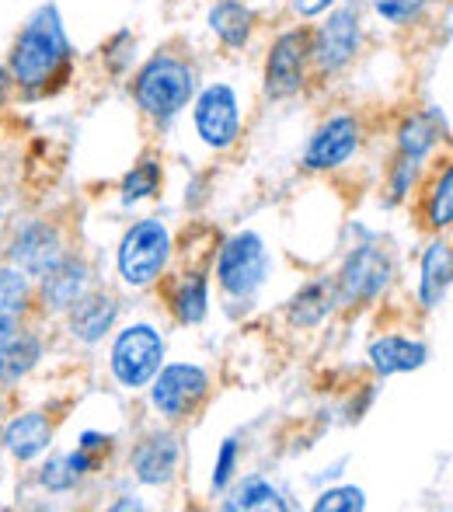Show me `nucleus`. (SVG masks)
I'll use <instances>...</instances> for the list:
<instances>
[{
    "instance_id": "nucleus-18",
    "label": "nucleus",
    "mask_w": 453,
    "mask_h": 512,
    "mask_svg": "<svg viewBox=\"0 0 453 512\" xmlns=\"http://www.w3.org/2000/svg\"><path fill=\"white\" fill-rule=\"evenodd\" d=\"M450 244L436 241L429 244L426 258H422V304L440 307L450 290Z\"/></svg>"
},
{
    "instance_id": "nucleus-32",
    "label": "nucleus",
    "mask_w": 453,
    "mask_h": 512,
    "mask_svg": "<svg viewBox=\"0 0 453 512\" xmlns=\"http://www.w3.org/2000/svg\"><path fill=\"white\" fill-rule=\"evenodd\" d=\"M328 4H335V0H293V7H297L304 18H311V14H321Z\"/></svg>"
},
{
    "instance_id": "nucleus-16",
    "label": "nucleus",
    "mask_w": 453,
    "mask_h": 512,
    "mask_svg": "<svg viewBox=\"0 0 453 512\" xmlns=\"http://www.w3.org/2000/svg\"><path fill=\"white\" fill-rule=\"evenodd\" d=\"M88 290V265L81 262H56L53 269L46 272V300L56 310L74 307L77 300Z\"/></svg>"
},
{
    "instance_id": "nucleus-13",
    "label": "nucleus",
    "mask_w": 453,
    "mask_h": 512,
    "mask_svg": "<svg viewBox=\"0 0 453 512\" xmlns=\"http://www.w3.org/2000/svg\"><path fill=\"white\" fill-rule=\"evenodd\" d=\"M14 262L25 272H32V276H46L60 262V237H56V230L42 227V223L39 227H28L18 237V244H14Z\"/></svg>"
},
{
    "instance_id": "nucleus-22",
    "label": "nucleus",
    "mask_w": 453,
    "mask_h": 512,
    "mask_svg": "<svg viewBox=\"0 0 453 512\" xmlns=\"http://www.w3.org/2000/svg\"><path fill=\"white\" fill-rule=\"evenodd\" d=\"M251 11L237 0H220L210 11V28L227 42V46H244L251 35Z\"/></svg>"
},
{
    "instance_id": "nucleus-17",
    "label": "nucleus",
    "mask_w": 453,
    "mask_h": 512,
    "mask_svg": "<svg viewBox=\"0 0 453 512\" xmlns=\"http://www.w3.org/2000/svg\"><path fill=\"white\" fill-rule=\"evenodd\" d=\"M39 356H42V345L35 335H21V331L7 335L4 342H0V380H4V384H18V380L39 363Z\"/></svg>"
},
{
    "instance_id": "nucleus-15",
    "label": "nucleus",
    "mask_w": 453,
    "mask_h": 512,
    "mask_svg": "<svg viewBox=\"0 0 453 512\" xmlns=\"http://www.w3.org/2000/svg\"><path fill=\"white\" fill-rule=\"evenodd\" d=\"M49 439H53V429H49L46 415H39V411L18 415L4 432L7 450H11L18 460H35L49 446Z\"/></svg>"
},
{
    "instance_id": "nucleus-31",
    "label": "nucleus",
    "mask_w": 453,
    "mask_h": 512,
    "mask_svg": "<svg viewBox=\"0 0 453 512\" xmlns=\"http://www.w3.org/2000/svg\"><path fill=\"white\" fill-rule=\"evenodd\" d=\"M234 460H237V443L227 439L220 446V457H217V467H213V488H224L230 481V471H234Z\"/></svg>"
},
{
    "instance_id": "nucleus-6",
    "label": "nucleus",
    "mask_w": 453,
    "mask_h": 512,
    "mask_svg": "<svg viewBox=\"0 0 453 512\" xmlns=\"http://www.w3.org/2000/svg\"><path fill=\"white\" fill-rule=\"evenodd\" d=\"M210 391V380L199 366H189V363H171L161 370V377L154 380V408L168 418H189L192 411L199 408V401L206 398Z\"/></svg>"
},
{
    "instance_id": "nucleus-28",
    "label": "nucleus",
    "mask_w": 453,
    "mask_h": 512,
    "mask_svg": "<svg viewBox=\"0 0 453 512\" xmlns=\"http://www.w3.org/2000/svg\"><path fill=\"white\" fill-rule=\"evenodd\" d=\"M453 171H443L440 185L433 189V199H429V223L433 227H450L453 220Z\"/></svg>"
},
{
    "instance_id": "nucleus-1",
    "label": "nucleus",
    "mask_w": 453,
    "mask_h": 512,
    "mask_svg": "<svg viewBox=\"0 0 453 512\" xmlns=\"http://www.w3.org/2000/svg\"><path fill=\"white\" fill-rule=\"evenodd\" d=\"M70 56V42L63 35L56 7H39L28 18L11 53V77L21 88H46Z\"/></svg>"
},
{
    "instance_id": "nucleus-30",
    "label": "nucleus",
    "mask_w": 453,
    "mask_h": 512,
    "mask_svg": "<svg viewBox=\"0 0 453 512\" xmlns=\"http://www.w3.org/2000/svg\"><path fill=\"white\" fill-rule=\"evenodd\" d=\"M422 4H426V0H373L377 14H380V18H387V21H408V18H415Z\"/></svg>"
},
{
    "instance_id": "nucleus-5",
    "label": "nucleus",
    "mask_w": 453,
    "mask_h": 512,
    "mask_svg": "<svg viewBox=\"0 0 453 512\" xmlns=\"http://www.w3.org/2000/svg\"><path fill=\"white\" fill-rule=\"evenodd\" d=\"M265 272H269V255H265L262 237L251 230L230 237L220 251L217 276L230 297H251L265 283Z\"/></svg>"
},
{
    "instance_id": "nucleus-26",
    "label": "nucleus",
    "mask_w": 453,
    "mask_h": 512,
    "mask_svg": "<svg viewBox=\"0 0 453 512\" xmlns=\"http://www.w3.org/2000/svg\"><path fill=\"white\" fill-rule=\"evenodd\" d=\"M436 136H440V126H436V115H433V112L415 115V119H408V122H405V129H401V154H405V157H415V161H419V157L426 154V150L436 143Z\"/></svg>"
},
{
    "instance_id": "nucleus-14",
    "label": "nucleus",
    "mask_w": 453,
    "mask_h": 512,
    "mask_svg": "<svg viewBox=\"0 0 453 512\" xmlns=\"http://www.w3.org/2000/svg\"><path fill=\"white\" fill-rule=\"evenodd\" d=\"M370 363H373V370L384 373V377L419 370V366L426 363V345L412 342V338H401V335L377 338V342L370 345Z\"/></svg>"
},
{
    "instance_id": "nucleus-7",
    "label": "nucleus",
    "mask_w": 453,
    "mask_h": 512,
    "mask_svg": "<svg viewBox=\"0 0 453 512\" xmlns=\"http://www.w3.org/2000/svg\"><path fill=\"white\" fill-rule=\"evenodd\" d=\"M391 283V262L380 248L366 244L349 255V262L342 265L339 276V297L345 304H366V300H377L380 293Z\"/></svg>"
},
{
    "instance_id": "nucleus-20",
    "label": "nucleus",
    "mask_w": 453,
    "mask_h": 512,
    "mask_svg": "<svg viewBox=\"0 0 453 512\" xmlns=\"http://www.w3.org/2000/svg\"><path fill=\"white\" fill-rule=\"evenodd\" d=\"M115 321V300L112 297H81L74 304V335L84 342H98Z\"/></svg>"
},
{
    "instance_id": "nucleus-9",
    "label": "nucleus",
    "mask_w": 453,
    "mask_h": 512,
    "mask_svg": "<svg viewBox=\"0 0 453 512\" xmlns=\"http://www.w3.org/2000/svg\"><path fill=\"white\" fill-rule=\"evenodd\" d=\"M307 53H311L307 32L279 35L269 53V63H265V91H269L272 98H286V95H293V91H300Z\"/></svg>"
},
{
    "instance_id": "nucleus-33",
    "label": "nucleus",
    "mask_w": 453,
    "mask_h": 512,
    "mask_svg": "<svg viewBox=\"0 0 453 512\" xmlns=\"http://www.w3.org/2000/svg\"><path fill=\"white\" fill-rule=\"evenodd\" d=\"M102 446H109V439L105 436H98V432H84L81 436V450H102Z\"/></svg>"
},
{
    "instance_id": "nucleus-4",
    "label": "nucleus",
    "mask_w": 453,
    "mask_h": 512,
    "mask_svg": "<svg viewBox=\"0 0 453 512\" xmlns=\"http://www.w3.org/2000/svg\"><path fill=\"white\" fill-rule=\"evenodd\" d=\"M164 359V342L150 324H133L112 345V373L122 387H143L157 377Z\"/></svg>"
},
{
    "instance_id": "nucleus-27",
    "label": "nucleus",
    "mask_w": 453,
    "mask_h": 512,
    "mask_svg": "<svg viewBox=\"0 0 453 512\" xmlns=\"http://www.w3.org/2000/svg\"><path fill=\"white\" fill-rule=\"evenodd\" d=\"M157 185H161V168H157L154 161H140L126 175V182H122V199H126V203L147 199V196H154V192H157Z\"/></svg>"
},
{
    "instance_id": "nucleus-8",
    "label": "nucleus",
    "mask_w": 453,
    "mask_h": 512,
    "mask_svg": "<svg viewBox=\"0 0 453 512\" xmlns=\"http://www.w3.org/2000/svg\"><path fill=\"white\" fill-rule=\"evenodd\" d=\"M196 129L206 147L224 150L241 136V112H237V95L227 84H210L196 102Z\"/></svg>"
},
{
    "instance_id": "nucleus-25",
    "label": "nucleus",
    "mask_w": 453,
    "mask_h": 512,
    "mask_svg": "<svg viewBox=\"0 0 453 512\" xmlns=\"http://www.w3.org/2000/svg\"><path fill=\"white\" fill-rule=\"evenodd\" d=\"M84 471H91L88 450L67 453V457H56V460H49V464L42 467V485L53 488V492H67V488L77 485V478H81Z\"/></svg>"
},
{
    "instance_id": "nucleus-3",
    "label": "nucleus",
    "mask_w": 453,
    "mask_h": 512,
    "mask_svg": "<svg viewBox=\"0 0 453 512\" xmlns=\"http://www.w3.org/2000/svg\"><path fill=\"white\" fill-rule=\"evenodd\" d=\"M168 230L161 227V220H143L122 237L119 248V272L129 286H150L161 269L168 265Z\"/></svg>"
},
{
    "instance_id": "nucleus-24",
    "label": "nucleus",
    "mask_w": 453,
    "mask_h": 512,
    "mask_svg": "<svg viewBox=\"0 0 453 512\" xmlns=\"http://www.w3.org/2000/svg\"><path fill=\"white\" fill-rule=\"evenodd\" d=\"M171 310L182 324H199L206 317V279L189 276L171 293Z\"/></svg>"
},
{
    "instance_id": "nucleus-11",
    "label": "nucleus",
    "mask_w": 453,
    "mask_h": 512,
    "mask_svg": "<svg viewBox=\"0 0 453 512\" xmlns=\"http://www.w3.org/2000/svg\"><path fill=\"white\" fill-rule=\"evenodd\" d=\"M356 147H359L356 119H349V115H335V119H328L325 126L314 133L304 164H307V168H314V171L339 168V164H345L352 154H356Z\"/></svg>"
},
{
    "instance_id": "nucleus-23",
    "label": "nucleus",
    "mask_w": 453,
    "mask_h": 512,
    "mask_svg": "<svg viewBox=\"0 0 453 512\" xmlns=\"http://www.w3.org/2000/svg\"><path fill=\"white\" fill-rule=\"evenodd\" d=\"M224 509L230 512H237V509H262V512H283L286 509V502H283V495L276 492V488L269 485L265 478H248L241 488H237L234 495L224 502Z\"/></svg>"
},
{
    "instance_id": "nucleus-21",
    "label": "nucleus",
    "mask_w": 453,
    "mask_h": 512,
    "mask_svg": "<svg viewBox=\"0 0 453 512\" xmlns=\"http://www.w3.org/2000/svg\"><path fill=\"white\" fill-rule=\"evenodd\" d=\"M332 300H335V290L328 283L304 286L290 304V321L300 324V328H314V324H321L332 314Z\"/></svg>"
},
{
    "instance_id": "nucleus-29",
    "label": "nucleus",
    "mask_w": 453,
    "mask_h": 512,
    "mask_svg": "<svg viewBox=\"0 0 453 512\" xmlns=\"http://www.w3.org/2000/svg\"><path fill=\"white\" fill-rule=\"evenodd\" d=\"M363 506H366V499L359 488H332V492H325L314 502L318 512H359Z\"/></svg>"
},
{
    "instance_id": "nucleus-2",
    "label": "nucleus",
    "mask_w": 453,
    "mask_h": 512,
    "mask_svg": "<svg viewBox=\"0 0 453 512\" xmlns=\"http://www.w3.org/2000/svg\"><path fill=\"white\" fill-rule=\"evenodd\" d=\"M192 91H196V77H192L189 63L175 60V56H154L136 77V102L154 119H171L189 105Z\"/></svg>"
},
{
    "instance_id": "nucleus-19",
    "label": "nucleus",
    "mask_w": 453,
    "mask_h": 512,
    "mask_svg": "<svg viewBox=\"0 0 453 512\" xmlns=\"http://www.w3.org/2000/svg\"><path fill=\"white\" fill-rule=\"evenodd\" d=\"M28 310V283L18 269H0V342L14 335Z\"/></svg>"
},
{
    "instance_id": "nucleus-10",
    "label": "nucleus",
    "mask_w": 453,
    "mask_h": 512,
    "mask_svg": "<svg viewBox=\"0 0 453 512\" xmlns=\"http://www.w3.org/2000/svg\"><path fill=\"white\" fill-rule=\"evenodd\" d=\"M356 49H359V18L356 11L342 7V11L328 14V21L318 28L311 53L325 74H335V70H342L356 56Z\"/></svg>"
},
{
    "instance_id": "nucleus-34",
    "label": "nucleus",
    "mask_w": 453,
    "mask_h": 512,
    "mask_svg": "<svg viewBox=\"0 0 453 512\" xmlns=\"http://www.w3.org/2000/svg\"><path fill=\"white\" fill-rule=\"evenodd\" d=\"M4 91H7V74L0 70V102H4Z\"/></svg>"
},
{
    "instance_id": "nucleus-12",
    "label": "nucleus",
    "mask_w": 453,
    "mask_h": 512,
    "mask_svg": "<svg viewBox=\"0 0 453 512\" xmlns=\"http://www.w3.org/2000/svg\"><path fill=\"white\" fill-rule=\"evenodd\" d=\"M178 439L171 432H157V436L143 439L140 450L133 453V471L143 485H161L175 474L178 467Z\"/></svg>"
}]
</instances>
